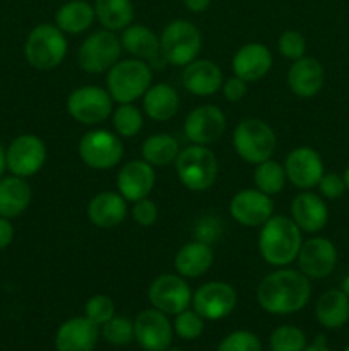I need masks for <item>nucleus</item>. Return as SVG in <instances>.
<instances>
[{
    "label": "nucleus",
    "mask_w": 349,
    "mask_h": 351,
    "mask_svg": "<svg viewBox=\"0 0 349 351\" xmlns=\"http://www.w3.org/2000/svg\"><path fill=\"white\" fill-rule=\"evenodd\" d=\"M311 297L310 278L300 269L279 267L267 274L257 287V302L274 315H289L305 308Z\"/></svg>",
    "instance_id": "f257e3e1"
},
{
    "label": "nucleus",
    "mask_w": 349,
    "mask_h": 351,
    "mask_svg": "<svg viewBox=\"0 0 349 351\" xmlns=\"http://www.w3.org/2000/svg\"><path fill=\"white\" fill-rule=\"evenodd\" d=\"M301 230L291 216L272 215L259 232L257 247L267 264L274 267H286L294 263L303 243Z\"/></svg>",
    "instance_id": "f03ea898"
},
{
    "label": "nucleus",
    "mask_w": 349,
    "mask_h": 351,
    "mask_svg": "<svg viewBox=\"0 0 349 351\" xmlns=\"http://www.w3.org/2000/svg\"><path fill=\"white\" fill-rule=\"evenodd\" d=\"M153 82V71L146 60H118L106 72V91L115 103H133L142 98Z\"/></svg>",
    "instance_id": "7ed1b4c3"
},
{
    "label": "nucleus",
    "mask_w": 349,
    "mask_h": 351,
    "mask_svg": "<svg viewBox=\"0 0 349 351\" xmlns=\"http://www.w3.org/2000/svg\"><path fill=\"white\" fill-rule=\"evenodd\" d=\"M174 170L185 189L190 192H205L218 178L219 163L207 146L190 144L185 149H180L174 160Z\"/></svg>",
    "instance_id": "20e7f679"
},
{
    "label": "nucleus",
    "mask_w": 349,
    "mask_h": 351,
    "mask_svg": "<svg viewBox=\"0 0 349 351\" xmlns=\"http://www.w3.org/2000/svg\"><path fill=\"white\" fill-rule=\"evenodd\" d=\"M68 43L64 31L57 24H38L27 36L24 45V57L27 64L38 71H53L67 55Z\"/></svg>",
    "instance_id": "39448f33"
},
{
    "label": "nucleus",
    "mask_w": 349,
    "mask_h": 351,
    "mask_svg": "<svg viewBox=\"0 0 349 351\" xmlns=\"http://www.w3.org/2000/svg\"><path fill=\"white\" fill-rule=\"evenodd\" d=\"M276 134L263 120L248 117L243 119L233 130V147L236 154L248 165H259L270 160L276 151Z\"/></svg>",
    "instance_id": "423d86ee"
},
{
    "label": "nucleus",
    "mask_w": 349,
    "mask_h": 351,
    "mask_svg": "<svg viewBox=\"0 0 349 351\" xmlns=\"http://www.w3.org/2000/svg\"><path fill=\"white\" fill-rule=\"evenodd\" d=\"M159 41L164 60L177 67L194 62L202 50L201 29L187 19H174L166 24Z\"/></svg>",
    "instance_id": "0eeeda50"
},
{
    "label": "nucleus",
    "mask_w": 349,
    "mask_h": 351,
    "mask_svg": "<svg viewBox=\"0 0 349 351\" xmlns=\"http://www.w3.org/2000/svg\"><path fill=\"white\" fill-rule=\"evenodd\" d=\"M77 151L86 167L92 170H109L122 161L123 143L122 137L112 130L94 129L81 137Z\"/></svg>",
    "instance_id": "6e6552de"
},
{
    "label": "nucleus",
    "mask_w": 349,
    "mask_h": 351,
    "mask_svg": "<svg viewBox=\"0 0 349 351\" xmlns=\"http://www.w3.org/2000/svg\"><path fill=\"white\" fill-rule=\"evenodd\" d=\"M122 50L120 38L113 31H94L79 47V65L88 74H105L120 60Z\"/></svg>",
    "instance_id": "1a4fd4ad"
},
{
    "label": "nucleus",
    "mask_w": 349,
    "mask_h": 351,
    "mask_svg": "<svg viewBox=\"0 0 349 351\" xmlns=\"http://www.w3.org/2000/svg\"><path fill=\"white\" fill-rule=\"evenodd\" d=\"M67 112L75 122L98 125L113 113V99L105 88L81 86L68 95Z\"/></svg>",
    "instance_id": "9d476101"
},
{
    "label": "nucleus",
    "mask_w": 349,
    "mask_h": 351,
    "mask_svg": "<svg viewBox=\"0 0 349 351\" xmlns=\"http://www.w3.org/2000/svg\"><path fill=\"white\" fill-rule=\"evenodd\" d=\"M238 295L226 281H209L198 287L192 295V305L204 321H221L236 307Z\"/></svg>",
    "instance_id": "9b49d317"
},
{
    "label": "nucleus",
    "mask_w": 349,
    "mask_h": 351,
    "mask_svg": "<svg viewBox=\"0 0 349 351\" xmlns=\"http://www.w3.org/2000/svg\"><path fill=\"white\" fill-rule=\"evenodd\" d=\"M47 146L34 134H23L10 143L5 151L7 170L16 177H33L47 161Z\"/></svg>",
    "instance_id": "f8f14e48"
},
{
    "label": "nucleus",
    "mask_w": 349,
    "mask_h": 351,
    "mask_svg": "<svg viewBox=\"0 0 349 351\" xmlns=\"http://www.w3.org/2000/svg\"><path fill=\"white\" fill-rule=\"evenodd\" d=\"M192 290L180 274H161L151 283L147 297L151 305L166 315H177L190 307Z\"/></svg>",
    "instance_id": "ddd939ff"
},
{
    "label": "nucleus",
    "mask_w": 349,
    "mask_h": 351,
    "mask_svg": "<svg viewBox=\"0 0 349 351\" xmlns=\"http://www.w3.org/2000/svg\"><path fill=\"white\" fill-rule=\"evenodd\" d=\"M229 215L238 225L246 228H260L274 215V202L270 195L257 187L242 189L229 202Z\"/></svg>",
    "instance_id": "4468645a"
},
{
    "label": "nucleus",
    "mask_w": 349,
    "mask_h": 351,
    "mask_svg": "<svg viewBox=\"0 0 349 351\" xmlns=\"http://www.w3.org/2000/svg\"><path fill=\"white\" fill-rule=\"evenodd\" d=\"M298 269L310 280L327 278L337 266V249L325 237H311L301 243L298 252Z\"/></svg>",
    "instance_id": "2eb2a0df"
},
{
    "label": "nucleus",
    "mask_w": 349,
    "mask_h": 351,
    "mask_svg": "<svg viewBox=\"0 0 349 351\" xmlns=\"http://www.w3.org/2000/svg\"><path fill=\"white\" fill-rule=\"evenodd\" d=\"M133 336L144 351H166L173 341V324L161 311L147 308L133 321Z\"/></svg>",
    "instance_id": "dca6fc26"
},
{
    "label": "nucleus",
    "mask_w": 349,
    "mask_h": 351,
    "mask_svg": "<svg viewBox=\"0 0 349 351\" xmlns=\"http://www.w3.org/2000/svg\"><path fill=\"white\" fill-rule=\"evenodd\" d=\"M284 171L289 184L300 191H310L317 187L322 175L325 173L322 156L308 146L294 147L289 151L284 161Z\"/></svg>",
    "instance_id": "f3484780"
},
{
    "label": "nucleus",
    "mask_w": 349,
    "mask_h": 351,
    "mask_svg": "<svg viewBox=\"0 0 349 351\" xmlns=\"http://www.w3.org/2000/svg\"><path fill=\"white\" fill-rule=\"evenodd\" d=\"M226 130V117L219 106L202 105L192 110L183 123V132L192 144L209 146Z\"/></svg>",
    "instance_id": "a211bd4d"
},
{
    "label": "nucleus",
    "mask_w": 349,
    "mask_h": 351,
    "mask_svg": "<svg viewBox=\"0 0 349 351\" xmlns=\"http://www.w3.org/2000/svg\"><path fill=\"white\" fill-rule=\"evenodd\" d=\"M156 184V171L153 165L140 160L129 161L116 173V192L127 202H135L147 197Z\"/></svg>",
    "instance_id": "6ab92c4d"
},
{
    "label": "nucleus",
    "mask_w": 349,
    "mask_h": 351,
    "mask_svg": "<svg viewBox=\"0 0 349 351\" xmlns=\"http://www.w3.org/2000/svg\"><path fill=\"white\" fill-rule=\"evenodd\" d=\"M291 219L305 233H318L328 221V208L320 194L301 191L291 201Z\"/></svg>",
    "instance_id": "aec40b11"
},
{
    "label": "nucleus",
    "mask_w": 349,
    "mask_h": 351,
    "mask_svg": "<svg viewBox=\"0 0 349 351\" xmlns=\"http://www.w3.org/2000/svg\"><path fill=\"white\" fill-rule=\"evenodd\" d=\"M231 67L233 74L245 82L260 81L272 69V53L262 43H246L235 51Z\"/></svg>",
    "instance_id": "412c9836"
},
{
    "label": "nucleus",
    "mask_w": 349,
    "mask_h": 351,
    "mask_svg": "<svg viewBox=\"0 0 349 351\" xmlns=\"http://www.w3.org/2000/svg\"><path fill=\"white\" fill-rule=\"evenodd\" d=\"M222 81L221 67L209 58H195L181 72L183 88L194 96H212L221 89Z\"/></svg>",
    "instance_id": "4be33fe9"
},
{
    "label": "nucleus",
    "mask_w": 349,
    "mask_h": 351,
    "mask_svg": "<svg viewBox=\"0 0 349 351\" xmlns=\"http://www.w3.org/2000/svg\"><path fill=\"white\" fill-rule=\"evenodd\" d=\"M325 84L324 65L313 57H301L287 71V86L298 98H313Z\"/></svg>",
    "instance_id": "5701e85b"
},
{
    "label": "nucleus",
    "mask_w": 349,
    "mask_h": 351,
    "mask_svg": "<svg viewBox=\"0 0 349 351\" xmlns=\"http://www.w3.org/2000/svg\"><path fill=\"white\" fill-rule=\"evenodd\" d=\"M99 338V326L88 317H72L58 328L55 335L57 351H92Z\"/></svg>",
    "instance_id": "b1692460"
},
{
    "label": "nucleus",
    "mask_w": 349,
    "mask_h": 351,
    "mask_svg": "<svg viewBox=\"0 0 349 351\" xmlns=\"http://www.w3.org/2000/svg\"><path fill=\"white\" fill-rule=\"evenodd\" d=\"M127 213V201L118 194V192H99L89 201L86 215L88 219L101 230H109L118 226L120 223L125 221Z\"/></svg>",
    "instance_id": "393cba45"
},
{
    "label": "nucleus",
    "mask_w": 349,
    "mask_h": 351,
    "mask_svg": "<svg viewBox=\"0 0 349 351\" xmlns=\"http://www.w3.org/2000/svg\"><path fill=\"white\" fill-rule=\"evenodd\" d=\"M174 271L185 280L204 276L214 264V250L204 240H194L178 249L174 256Z\"/></svg>",
    "instance_id": "a878e982"
},
{
    "label": "nucleus",
    "mask_w": 349,
    "mask_h": 351,
    "mask_svg": "<svg viewBox=\"0 0 349 351\" xmlns=\"http://www.w3.org/2000/svg\"><path fill=\"white\" fill-rule=\"evenodd\" d=\"M180 108V96L166 82L151 84L142 96V110L154 122H166L173 119Z\"/></svg>",
    "instance_id": "bb28decb"
},
{
    "label": "nucleus",
    "mask_w": 349,
    "mask_h": 351,
    "mask_svg": "<svg viewBox=\"0 0 349 351\" xmlns=\"http://www.w3.org/2000/svg\"><path fill=\"white\" fill-rule=\"evenodd\" d=\"M31 202V187L23 177L0 178V216L17 218L27 209Z\"/></svg>",
    "instance_id": "cd10ccee"
},
{
    "label": "nucleus",
    "mask_w": 349,
    "mask_h": 351,
    "mask_svg": "<svg viewBox=\"0 0 349 351\" xmlns=\"http://www.w3.org/2000/svg\"><path fill=\"white\" fill-rule=\"evenodd\" d=\"M120 43H122L123 50L140 60H153L161 53L159 36L142 24L127 26L120 38Z\"/></svg>",
    "instance_id": "c85d7f7f"
},
{
    "label": "nucleus",
    "mask_w": 349,
    "mask_h": 351,
    "mask_svg": "<svg viewBox=\"0 0 349 351\" xmlns=\"http://www.w3.org/2000/svg\"><path fill=\"white\" fill-rule=\"evenodd\" d=\"M315 315L325 329L342 328L349 319V298L341 288L327 290L317 300Z\"/></svg>",
    "instance_id": "c756f323"
},
{
    "label": "nucleus",
    "mask_w": 349,
    "mask_h": 351,
    "mask_svg": "<svg viewBox=\"0 0 349 351\" xmlns=\"http://www.w3.org/2000/svg\"><path fill=\"white\" fill-rule=\"evenodd\" d=\"M94 7L86 0H68L55 14V24L65 34H81L92 26Z\"/></svg>",
    "instance_id": "7c9ffc66"
},
{
    "label": "nucleus",
    "mask_w": 349,
    "mask_h": 351,
    "mask_svg": "<svg viewBox=\"0 0 349 351\" xmlns=\"http://www.w3.org/2000/svg\"><path fill=\"white\" fill-rule=\"evenodd\" d=\"M96 19L108 31H123L133 21L132 0H96Z\"/></svg>",
    "instance_id": "2f4dec72"
},
{
    "label": "nucleus",
    "mask_w": 349,
    "mask_h": 351,
    "mask_svg": "<svg viewBox=\"0 0 349 351\" xmlns=\"http://www.w3.org/2000/svg\"><path fill=\"white\" fill-rule=\"evenodd\" d=\"M178 153H180V144L170 134H153L144 141L140 147L142 160L153 167H168L174 163Z\"/></svg>",
    "instance_id": "473e14b6"
},
{
    "label": "nucleus",
    "mask_w": 349,
    "mask_h": 351,
    "mask_svg": "<svg viewBox=\"0 0 349 351\" xmlns=\"http://www.w3.org/2000/svg\"><path fill=\"white\" fill-rule=\"evenodd\" d=\"M287 177L286 171H284V165H281L279 161L270 160L262 161V163L255 165V170H253V184L259 191H262L267 195H276L286 185Z\"/></svg>",
    "instance_id": "72a5a7b5"
},
{
    "label": "nucleus",
    "mask_w": 349,
    "mask_h": 351,
    "mask_svg": "<svg viewBox=\"0 0 349 351\" xmlns=\"http://www.w3.org/2000/svg\"><path fill=\"white\" fill-rule=\"evenodd\" d=\"M112 122L115 134L120 137H135L142 130L144 115L133 103H120L112 113Z\"/></svg>",
    "instance_id": "f704fd0d"
},
{
    "label": "nucleus",
    "mask_w": 349,
    "mask_h": 351,
    "mask_svg": "<svg viewBox=\"0 0 349 351\" xmlns=\"http://www.w3.org/2000/svg\"><path fill=\"white\" fill-rule=\"evenodd\" d=\"M99 336L113 346H125L135 339L133 322L123 315H113L108 322L99 326Z\"/></svg>",
    "instance_id": "c9c22d12"
},
{
    "label": "nucleus",
    "mask_w": 349,
    "mask_h": 351,
    "mask_svg": "<svg viewBox=\"0 0 349 351\" xmlns=\"http://www.w3.org/2000/svg\"><path fill=\"white\" fill-rule=\"evenodd\" d=\"M272 351H303L307 348V336L296 326H279L269 338Z\"/></svg>",
    "instance_id": "e433bc0d"
},
{
    "label": "nucleus",
    "mask_w": 349,
    "mask_h": 351,
    "mask_svg": "<svg viewBox=\"0 0 349 351\" xmlns=\"http://www.w3.org/2000/svg\"><path fill=\"white\" fill-rule=\"evenodd\" d=\"M173 331L177 332V336H180L181 339H187V341L197 339L204 331V317L195 311L185 308L183 312L174 315Z\"/></svg>",
    "instance_id": "4c0bfd02"
},
{
    "label": "nucleus",
    "mask_w": 349,
    "mask_h": 351,
    "mask_svg": "<svg viewBox=\"0 0 349 351\" xmlns=\"http://www.w3.org/2000/svg\"><path fill=\"white\" fill-rule=\"evenodd\" d=\"M84 312L89 321L94 322L96 326H103L115 315V304L108 295H92L86 302Z\"/></svg>",
    "instance_id": "58836bf2"
},
{
    "label": "nucleus",
    "mask_w": 349,
    "mask_h": 351,
    "mask_svg": "<svg viewBox=\"0 0 349 351\" xmlns=\"http://www.w3.org/2000/svg\"><path fill=\"white\" fill-rule=\"evenodd\" d=\"M277 51L287 60H298L307 53V40L300 31H284L277 40Z\"/></svg>",
    "instance_id": "ea45409f"
},
{
    "label": "nucleus",
    "mask_w": 349,
    "mask_h": 351,
    "mask_svg": "<svg viewBox=\"0 0 349 351\" xmlns=\"http://www.w3.org/2000/svg\"><path fill=\"white\" fill-rule=\"evenodd\" d=\"M218 351H262V345L253 332L235 331L219 343Z\"/></svg>",
    "instance_id": "a19ab883"
},
{
    "label": "nucleus",
    "mask_w": 349,
    "mask_h": 351,
    "mask_svg": "<svg viewBox=\"0 0 349 351\" xmlns=\"http://www.w3.org/2000/svg\"><path fill=\"white\" fill-rule=\"evenodd\" d=\"M132 216L135 219L137 225L140 226H153L157 221L159 216V209H157L156 202L151 201L149 197L139 199V201L132 202Z\"/></svg>",
    "instance_id": "79ce46f5"
},
{
    "label": "nucleus",
    "mask_w": 349,
    "mask_h": 351,
    "mask_svg": "<svg viewBox=\"0 0 349 351\" xmlns=\"http://www.w3.org/2000/svg\"><path fill=\"white\" fill-rule=\"evenodd\" d=\"M318 194L325 199H339L346 192V184L344 178L339 173H334V171H327V173L322 175L320 182H318Z\"/></svg>",
    "instance_id": "37998d69"
},
{
    "label": "nucleus",
    "mask_w": 349,
    "mask_h": 351,
    "mask_svg": "<svg viewBox=\"0 0 349 351\" xmlns=\"http://www.w3.org/2000/svg\"><path fill=\"white\" fill-rule=\"evenodd\" d=\"M246 84H248V82H245L243 79H240L238 75H231V77L224 79V81H222L221 89H222V95H224L226 101L236 103V101H240V99L245 98L246 89H248L246 88Z\"/></svg>",
    "instance_id": "c03bdc74"
},
{
    "label": "nucleus",
    "mask_w": 349,
    "mask_h": 351,
    "mask_svg": "<svg viewBox=\"0 0 349 351\" xmlns=\"http://www.w3.org/2000/svg\"><path fill=\"white\" fill-rule=\"evenodd\" d=\"M14 240V226L9 218L0 216V250L9 247Z\"/></svg>",
    "instance_id": "a18cd8bd"
},
{
    "label": "nucleus",
    "mask_w": 349,
    "mask_h": 351,
    "mask_svg": "<svg viewBox=\"0 0 349 351\" xmlns=\"http://www.w3.org/2000/svg\"><path fill=\"white\" fill-rule=\"evenodd\" d=\"M185 7H187L190 12L194 14H201L204 12V10L209 9V5H211V0H183Z\"/></svg>",
    "instance_id": "49530a36"
},
{
    "label": "nucleus",
    "mask_w": 349,
    "mask_h": 351,
    "mask_svg": "<svg viewBox=\"0 0 349 351\" xmlns=\"http://www.w3.org/2000/svg\"><path fill=\"white\" fill-rule=\"evenodd\" d=\"M303 351H331V348L327 346L325 336H317V338L313 339V343H311V345H307V348Z\"/></svg>",
    "instance_id": "de8ad7c7"
},
{
    "label": "nucleus",
    "mask_w": 349,
    "mask_h": 351,
    "mask_svg": "<svg viewBox=\"0 0 349 351\" xmlns=\"http://www.w3.org/2000/svg\"><path fill=\"white\" fill-rule=\"evenodd\" d=\"M7 168V163H5V151H3V147L0 146V178H2L3 171H5Z\"/></svg>",
    "instance_id": "09e8293b"
},
{
    "label": "nucleus",
    "mask_w": 349,
    "mask_h": 351,
    "mask_svg": "<svg viewBox=\"0 0 349 351\" xmlns=\"http://www.w3.org/2000/svg\"><path fill=\"white\" fill-rule=\"evenodd\" d=\"M341 290L344 291V293H346V297L349 298V274H346V276H344V280H342Z\"/></svg>",
    "instance_id": "8fccbe9b"
},
{
    "label": "nucleus",
    "mask_w": 349,
    "mask_h": 351,
    "mask_svg": "<svg viewBox=\"0 0 349 351\" xmlns=\"http://www.w3.org/2000/svg\"><path fill=\"white\" fill-rule=\"evenodd\" d=\"M342 178H344V184H346V191L349 192V167L346 168L344 175H342Z\"/></svg>",
    "instance_id": "3c124183"
},
{
    "label": "nucleus",
    "mask_w": 349,
    "mask_h": 351,
    "mask_svg": "<svg viewBox=\"0 0 349 351\" xmlns=\"http://www.w3.org/2000/svg\"><path fill=\"white\" fill-rule=\"evenodd\" d=\"M166 351H183V350H178V348H168Z\"/></svg>",
    "instance_id": "603ef678"
},
{
    "label": "nucleus",
    "mask_w": 349,
    "mask_h": 351,
    "mask_svg": "<svg viewBox=\"0 0 349 351\" xmlns=\"http://www.w3.org/2000/svg\"><path fill=\"white\" fill-rule=\"evenodd\" d=\"M344 351H349V345H348V346H346V348H344Z\"/></svg>",
    "instance_id": "864d4df0"
}]
</instances>
